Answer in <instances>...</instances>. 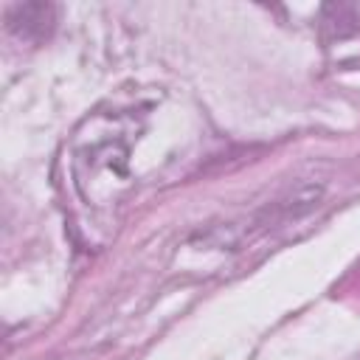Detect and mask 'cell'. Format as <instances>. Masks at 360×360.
<instances>
[]
</instances>
